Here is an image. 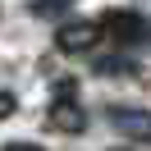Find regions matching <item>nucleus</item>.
<instances>
[{
    "label": "nucleus",
    "mask_w": 151,
    "mask_h": 151,
    "mask_svg": "<svg viewBox=\"0 0 151 151\" xmlns=\"http://www.w3.org/2000/svg\"><path fill=\"white\" fill-rule=\"evenodd\" d=\"M101 37H105L101 23H92V19H69L64 28L55 32V46L64 50V55H83V50H96V46H101Z\"/></svg>",
    "instance_id": "obj_1"
},
{
    "label": "nucleus",
    "mask_w": 151,
    "mask_h": 151,
    "mask_svg": "<svg viewBox=\"0 0 151 151\" xmlns=\"http://www.w3.org/2000/svg\"><path fill=\"white\" fill-rule=\"evenodd\" d=\"M110 124L133 142H151V110H137V105H110Z\"/></svg>",
    "instance_id": "obj_2"
},
{
    "label": "nucleus",
    "mask_w": 151,
    "mask_h": 151,
    "mask_svg": "<svg viewBox=\"0 0 151 151\" xmlns=\"http://www.w3.org/2000/svg\"><path fill=\"white\" fill-rule=\"evenodd\" d=\"M50 128H60V133H83L87 128V110L73 101V96H55V105H50Z\"/></svg>",
    "instance_id": "obj_3"
},
{
    "label": "nucleus",
    "mask_w": 151,
    "mask_h": 151,
    "mask_svg": "<svg viewBox=\"0 0 151 151\" xmlns=\"http://www.w3.org/2000/svg\"><path fill=\"white\" fill-rule=\"evenodd\" d=\"M101 28L110 32V37H119V41H142V37H147V19L133 14V9H114Z\"/></svg>",
    "instance_id": "obj_4"
},
{
    "label": "nucleus",
    "mask_w": 151,
    "mask_h": 151,
    "mask_svg": "<svg viewBox=\"0 0 151 151\" xmlns=\"http://www.w3.org/2000/svg\"><path fill=\"white\" fill-rule=\"evenodd\" d=\"M69 5H73V0H32L28 9H32V14H41V19H46V14H64Z\"/></svg>",
    "instance_id": "obj_5"
},
{
    "label": "nucleus",
    "mask_w": 151,
    "mask_h": 151,
    "mask_svg": "<svg viewBox=\"0 0 151 151\" xmlns=\"http://www.w3.org/2000/svg\"><path fill=\"white\" fill-rule=\"evenodd\" d=\"M14 105H19V101H14L9 92H0V119H9V114H14Z\"/></svg>",
    "instance_id": "obj_6"
},
{
    "label": "nucleus",
    "mask_w": 151,
    "mask_h": 151,
    "mask_svg": "<svg viewBox=\"0 0 151 151\" xmlns=\"http://www.w3.org/2000/svg\"><path fill=\"white\" fill-rule=\"evenodd\" d=\"M5 151H41V147H37V142H9Z\"/></svg>",
    "instance_id": "obj_7"
},
{
    "label": "nucleus",
    "mask_w": 151,
    "mask_h": 151,
    "mask_svg": "<svg viewBox=\"0 0 151 151\" xmlns=\"http://www.w3.org/2000/svg\"><path fill=\"white\" fill-rule=\"evenodd\" d=\"M110 151H133V147H110Z\"/></svg>",
    "instance_id": "obj_8"
}]
</instances>
